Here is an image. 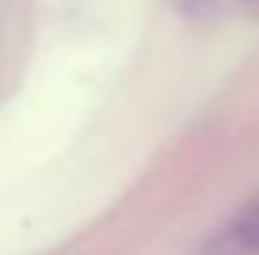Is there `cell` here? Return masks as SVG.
<instances>
[{
  "label": "cell",
  "instance_id": "1",
  "mask_svg": "<svg viewBox=\"0 0 259 255\" xmlns=\"http://www.w3.org/2000/svg\"><path fill=\"white\" fill-rule=\"evenodd\" d=\"M203 255H259V196L242 203L207 238Z\"/></svg>",
  "mask_w": 259,
  "mask_h": 255
}]
</instances>
